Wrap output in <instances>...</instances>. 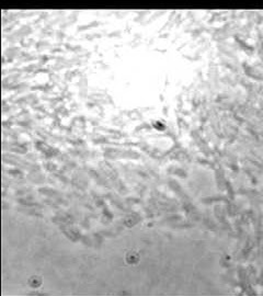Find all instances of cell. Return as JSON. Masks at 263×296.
I'll return each mask as SVG.
<instances>
[{"label":"cell","mask_w":263,"mask_h":296,"mask_svg":"<svg viewBox=\"0 0 263 296\" xmlns=\"http://www.w3.org/2000/svg\"><path fill=\"white\" fill-rule=\"evenodd\" d=\"M29 282L32 288H38L42 284V279H41L40 276H32Z\"/></svg>","instance_id":"1"}]
</instances>
